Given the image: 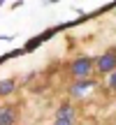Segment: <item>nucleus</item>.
I'll return each mask as SVG.
<instances>
[{
	"mask_svg": "<svg viewBox=\"0 0 116 125\" xmlns=\"http://www.w3.org/2000/svg\"><path fill=\"white\" fill-rule=\"evenodd\" d=\"M93 67H95V62L91 58H77V60H72L70 72H72L74 79H88V74L93 72Z\"/></svg>",
	"mask_w": 116,
	"mask_h": 125,
	"instance_id": "nucleus-1",
	"label": "nucleus"
},
{
	"mask_svg": "<svg viewBox=\"0 0 116 125\" xmlns=\"http://www.w3.org/2000/svg\"><path fill=\"white\" fill-rule=\"evenodd\" d=\"M95 70H98L100 74H112V72H116V51L114 49L104 51V53L95 60Z\"/></svg>",
	"mask_w": 116,
	"mask_h": 125,
	"instance_id": "nucleus-2",
	"label": "nucleus"
},
{
	"mask_svg": "<svg viewBox=\"0 0 116 125\" xmlns=\"http://www.w3.org/2000/svg\"><path fill=\"white\" fill-rule=\"evenodd\" d=\"M93 83H95L93 79H77L72 83V88H70V95L72 97H81V95H86L88 88H93Z\"/></svg>",
	"mask_w": 116,
	"mask_h": 125,
	"instance_id": "nucleus-3",
	"label": "nucleus"
},
{
	"mask_svg": "<svg viewBox=\"0 0 116 125\" xmlns=\"http://www.w3.org/2000/svg\"><path fill=\"white\" fill-rule=\"evenodd\" d=\"M74 109H72V104H63V107H58L56 111V121H67V123H74Z\"/></svg>",
	"mask_w": 116,
	"mask_h": 125,
	"instance_id": "nucleus-4",
	"label": "nucleus"
},
{
	"mask_svg": "<svg viewBox=\"0 0 116 125\" xmlns=\"http://www.w3.org/2000/svg\"><path fill=\"white\" fill-rule=\"evenodd\" d=\"M16 123V111L12 107H0V125H14Z\"/></svg>",
	"mask_w": 116,
	"mask_h": 125,
	"instance_id": "nucleus-5",
	"label": "nucleus"
},
{
	"mask_svg": "<svg viewBox=\"0 0 116 125\" xmlns=\"http://www.w3.org/2000/svg\"><path fill=\"white\" fill-rule=\"evenodd\" d=\"M14 88H16V81H14V79H2V81H0V97L14 93Z\"/></svg>",
	"mask_w": 116,
	"mask_h": 125,
	"instance_id": "nucleus-6",
	"label": "nucleus"
},
{
	"mask_svg": "<svg viewBox=\"0 0 116 125\" xmlns=\"http://www.w3.org/2000/svg\"><path fill=\"white\" fill-rule=\"evenodd\" d=\"M109 88L116 90V72H112V74H109Z\"/></svg>",
	"mask_w": 116,
	"mask_h": 125,
	"instance_id": "nucleus-7",
	"label": "nucleus"
},
{
	"mask_svg": "<svg viewBox=\"0 0 116 125\" xmlns=\"http://www.w3.org/2000/svg\"><path fill=\"white\" fill-rule=\"evenodd\" d=\"M54 125H74V123H67V121H56Z\"/></svg>",
	"mask_w": 116,
	"mask_h": 125,
	"instance_id": "nucleus-8",
	"label": "nucleus"
}]
</instances>
